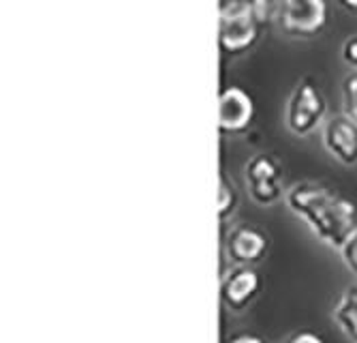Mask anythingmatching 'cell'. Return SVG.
Instances as JSON below:
<instances>
[{
    "mask_svg": "<svg viewBox=\"0 0 357 343\" xmlns=\"http://www.w3.org/2000/svg\"><path fill=\"white\" fill-rule=\"evenodd\" d=\"M236 206H238V196H236V189L234 184L227 180L225 174H220V180H218V202H216V208H218V219L220 221H227L229 217L236 212Z\"/></svg>",
    "mask_w": 357,
    "mask_h": 343,
    "instance_id": "8fae6325",
    "label": "cell"
},
{
    "mask_svg": "<svg viewBox=\"0 0 357 343\" xmlns=\"http://www.w3.org/2000/svg\"><path fill=\"white\" fill-rule=\"evenodd\" d=\"M334 320L340 326V330L353 343H357V282L349 284L342 290V294L334 307Z\"/></svg>",
    "mask_w": 357,
    "mask_h": 343,
    "instance_id": "30bf717a",
    "label": "cell"
},
{
    "mask_svg": "<svg viewBox=\"0 0 357 343\" xmlns=\"http://www.w3.org/2000/svg\"><path fill=\"white\" fill-rule=\"evenodd\" d=\"M347 9H357V3H347V0H344V3H342Z\"/></svg>",
    "mask_w": 357,
    "mask_h": 343,
    "instance_id": "e0dca14e",
    "label": "cell"
},
{
    "mask_svg": "<svg viewBox=\"0 0 357 343\" xmlns=\"http://www.w3.org/2000/svg\"><path fill=\"white\" fill-rule=\"evenodd\" d=\"M321 142L340 163H357V122L347 114H332L326 118L321 127Z\"/></svg>",
    "mask_w": 357,
    "mask_h": 343,
    "instance_id": "52a82bcc",
    "label": "cell"
},
{
    "mask_svg": "<svg viewBox=\"0 0 357 343\" xmlns=\"http://www.w3.org/2000/svg\"><path fill=\"white\" fill-rule=\"evenodd\" d=\"M244 182L250 198L261 206H270L282 198V170L270 152H257L244 163Z\"/></svg>",
    "mask_w": 357,
    "mask_h": 343,
    "instance_id": "5b68a950",
    "label": "cell"
},
{
    "mask_svg": "<svg viewBox=\"0 0 357 343\" xmlns=\"http://www.w3.org/2000/svg\"><path fill=\"white\" fill-rule=\"evenodd\" d=\"M342 114L357 122V71L342 80Z\"/></svg>",
    "mask_w": 357,
    "mask_h": 343,
    "instance_id": "7c38bea8",
    "label": "cell"
},
{
    "mask_svg": "<svg viewBox=\"0 0 357 343\" xmlns=\"http://www.w3.org/2000/svg\"><path fill=\"white\" fill-rule=\"evenodd\" d=\"M326 114H328L326 95L321 92L314 80L302 78L287 99V108H284L287 127L296 136H308L319 124L326 122L328 118Z\"/></svg>",
    "mask_w": 357,
    "mask_h": 343,
    "instance_id": "3957f363",
    "label": "cell"
},
{
    "mask_svg": "<svg viewBox=\"0 0 357 343\" xmlns=\"http://www.w3.org/2000/svg\"><path fill=\"white\" fill-rule=\"evenodd\" d=\"M340 256H342L344 266H347L353 275H357V234H353V236L342 245Z\"/></svg>",
    "mask_w": 357,
    "mask_h": 343,
    "instance_id": "4fadbf2b",
    "label": "cell"
},
{
    "mask_svg": "<svg viewBox=\"0 0 357 343\" xmlns=\"http://www.w3.org/2000/svg\"><path fill=\"white\" fill-rule=\"evenodd\" d=\"M276 15V5L272 3H220V26H218V43L225 54H244L248 52L261 28Z\"/></svg>",
    "mask_w": 357,
    "mask_h": 343,
    "instance_id": "7a4b0ae2",
    "label": "cell"
},
{
    "mask_svg": "<svg viewBox=\"0 0 357 343\" xmlns=\"http://www.w3.org/2000/svg\"><path fill=\"white\" fill-rule=\"evenodd\" d=\"M227 343H264V341L259 339L257 335H248V333H244V335H236V337H231Z\"/></svg>",
    "mask_w": 357,
    "mask_h": 343,
    "instance_id": "2e32d148",
    "label": "cell"
},
{
    "mask_svg": "<svg viewBox=\"0 0 357 343\" xmlns=\"http://www.w3.org/2000/svg\"><path fill=\"white\" fill-rule=\"evenodd\" d=\"M261 288V279L250 266H234L220 277V300L229 311H244Z\"/></svg>",
    "mask_w": 357,
    "mask_h": 343,
    "instance_id": "9c48e42d",
    "label": "cell"
},
{
    "mask_svg": "<svg viewBox=\"0 0 357 343\" xmlns=\"http://www.w3.org/2000/svg\"><path fill=\"white\" fill-rule=\"evenodd\" d=\"M282 343H326L317 333H310V330H298L291 337H287Z\"/></svg>",
    "mask_w": 357,
    "mask_h": 343,
    "instance_id": "9a60e30c",
    "label": "cell"
},
{
    "mask_svg": "<svg viewBox=\"0 0 357 343\" xmlns=\"http://www.w3.org/2000/svg\"><path fill=\"white\" fill-rule=\"evenodd\" d=\"M276 22L289 37H314L328 22L323 0H282L276 5Z\"/></svg>",
    "mask_w": 357,
    "mask_h": 343,
    "instance_id": "277c9868",
    "label": "cell"
},
{
    "mask_svg": "<svg viewBox=\"0 0 357 343\" xmlns=\"http://www.w3.org/2000/svg\"><path fill=\"white\" fill-rule=\"evenodd\" d=\"M266 251L268 236L250 224H238L225 236V256L236 266H250L261 260Z\"/></svg>",
    "mask_w": 357,
    "mask_h": 343,
    "instance_id": "ba28073f",
    "label": "cell"
},
{
    "mask_svg": "<svg viewBox=\"0 0 357 343\" xmlns=\"http://www.w3.org/2000/svg\"><path fill=\"white\" fill-rule=\"evenodd\" d=\"M342 60L353 71H357V35H351L342 43Z\"/></svg>",
    "mask_w": 357,
    "mask_h": 343,
    "instance_id": "5bb4252c",
    "label": "cell"
},
{
    "mask_svg": "<svg viewBox=\"0 0 357 343\" xmlns=\"http://www.w3.org/2000/svg\"><path fill=\"white\" fill-rule=\"evenodd\" d=\"M255 118V101L242 86H227L218 95V129L227 136L244 133Z\"/></svg>",
    "mask_w": 357,
    "mask_h": 343,
    "instance_id": "8992f818",
    "label": "cell"
},
{
    "mask_svg": "<svg viewBox=\"0 0 357 343\" xmlns=\"http://www.w3.org/2000/svg\"><path fill=\"white\" fill-rule=\"evenodd\" d=\"M284 204L308 224L310 232L323 245L338 251L353 234H357L355 202L321 182L302 180L291 184L284 191Z\"/></svg>",
    "mask_w": 357,
    "mask_h": 343,
    "instance_id": "6da1fadb",
    "label": "cell"
}]
</instances>
